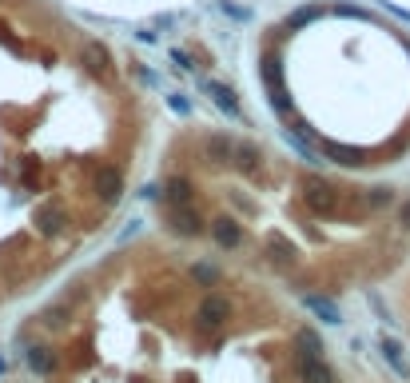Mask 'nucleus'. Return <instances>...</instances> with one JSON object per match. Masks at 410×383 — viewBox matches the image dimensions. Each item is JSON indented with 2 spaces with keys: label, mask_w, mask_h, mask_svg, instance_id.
Here are the masks:
<instances>
[{
  "label": "nucleus",
  "mask_w": 410,
  "mask_h": 383,
  "mask_svg": "<svg viewBox=\"0 0 410 383\" xmlns=\"http://www.w3.org/2000/svg\"><path fill=\"white\" fill-rule=\"evenodd\" d=\"M399 220H402V228H410V200H402V208H399Z\"/></svg>",
  "instance_id": "obj_23"
},
{
  "label": "nucleus",
  "mask_w": 410,
  "mask_h": 383,
  "mask_svg": "<svg viewBox=\"0 0 410 383\" xmlns=\"http://www.w3.org/2000/svg\"><path fill=\"white\" fill-rule=\"evenodd\" d=\"M207 96H211V100H215V104H220L223 112H227L231 120H239V116H243L239 100H235V92H231L227 84H220V80H207Z\"/></svg>",
  "instance_id": "obj_8"
},
{
  "label": "nucleus",
  "mask_w": 410,
  "mask_h": 383,
  "mask_svg": "<svg viewBox=\"0 0 410 383\" xmlns=\"http://www.w3.org/2000/svg\"><path fill=\"white\" fill-rule=\"evenodd\" d=\"M303 308H307V312H315L323 323H339V320H342V312H339L330 300H323V295H303Z\"/></svg>",
  "instance_id": "obj_12"
},
{
  "label": "nucleus",
  "mask_w": 410,
  "mask_h": 383,
  "mask_svg": "<svg viewBox=\"0 0 410 383\" xmlns=\"http://www.w3.org/2000/svg\"><path fill=\"white\" fill-rule=\"evenodd\" d=\"M267 256H271V263H275V260H279V263H291V248L279 240V236H271V240H267Z\"/></svg>",
  "instance_id": "obj_17"
},
{
  "label": "nucleus",
  "mask_w": 410,
  "mask_h": 383,
  "mask_svg": "<svg viewBox=\"0 0 410 383\" xmlns=\"http://www.w3.org/2000/svg\"><path fill=\"white\" fill-rule=\"evenodd\" d=\"M92 188H96V196H100L104 204H116L120 200V192H124V176H120V168H100L96 172V180H92Z\"/></svg>",
  "instance_id": "obj_5"
},
{
  "label": "nucleus",
  "mask_w": 410,
  "mask_h": 383,
  "mask_svg": "<svg viewBox=\"0 0 410 383\" xmlns=\"http://www.w3.org/2000/svg\"><path fill=\"white\" fill-rule=\"evenodd\" d=\"M28 363L36 375H52L56 372V355L48 352V347H28Z\"/></svg>",
  "instance_id": "obj_13"
},
{
  "label": "nucleus",
  "mask_w": 410,
  "mask_h": 383,
  "mask_svg": "<svg viewBox=\"0 0 410 383\" xmlns=\"http://www.w3.org/2000/svg\"><path fill=\"white\" fill-rule=\"evenodd\" d=\"M295 375H299V383H335V372L323 363V355H299Z\"/></svg>",
  "instance_id": "obj_4"
},
{
  "label": "nucleus",
  "mask_w": 410,
  "mask_h": 383,
  "mask_svg": "<svg viewBox=\"0 0 410 383\" xmlns=\"http://www.w3.org/2000/svg\"><path fill=\"white\" fill-rule=\"evenodd\" d=\"M367 204H370V208H382V204H390V188H374V192H367Z\"/></svg>",
  "instance_id": "obj_20"
},
{
  "label": "nucleus",
  "mask_w": 410,
  "mask_h": 383,
  "mask_svg": "<svg viewBox=\"0 0 410 383\" xmlns=\"http://www.w3.org/2000/svg\"><path fill=\"white\" fill-rule=\"evenodd\" d=\"M382 355H387V363H390V367H394L399 375H406V360H402V347H399L394 340L382 343Z\"/></svg>",
  "instance_id": "obj_14"
},
{
  "label": "nucleus",
  "mask_w": 410,
  "mask_h": 383,
  "mask_svg": "<svg viewBox=\"0 0 410 383\" xmlns=\"http://www.w3.org/2000/svg\"><path fill=\"white\" fill-rule=\"evenodd\" d=\"M323 152H327V156H335L339 164H362V152H359V148H339V144H327Z\"/></svg>",
  "instance_id": "obj_15"
},
{
  "label": "nucleus",
  "mask_w": 410,
  "mask_h": 383,
  "mask_svg": "<svg viewBox=\"0 0 410 383\" xmlns=\"http://www.w3.org/2000/svg\"><path fill=\"white\" fill-rule=\"evenodd\" d=\"M231 152H235V140H231V136H211V140L203 144V156H207L211 168H227Z\"/></svg>",
  "instance_id": "obj_7"
},
{
  "label": "nucleus",
  "mask_w": 410,
  "mask_h": 383,
  "mask_svg": "<svg viewBox=\"0 0 410 383\" xmlns=\"http://www.w3.org/2000/svg\"><path fill=\"white\" fill-rule=\"evenodd\" d=\"M171 228H176L180 236H200L203 220H200V212H195L191 204H176V212H171Z\"/></svg>",
  "instance_id": "obj_6"
},
{
  "label": "nucleus",
  "mask_w": 410,
  "mask_h": 383,
  "mask_svg": "<svg viewBox=\"0 0 410 383\" xmlns=\"http://www.w3.org/2000/svg\"><path fill=\"white\" fill-rule=\"evenodd\" d=\"M80 61L88 64V72H96V76H104L108 72V48H104L100 41H84V48H80Z\"/></svg>",
  "instance_id": "obj_10"
},
{
  "label": "nucleus",
  "mask_w": 410,
  "mask_h": 383,
  "mask_svg": "<svg viewBox=\"0 0 410 383\" xmlns=\"http://www.w3.org/2000/svg\"><path fill=\"white\" fill-rule=\"evenodd\" d=\"M299 355H323V343L315 332H299Z\"/></svg>",
  "instance_id": "obj_18"
},
{
  "label": "nucleus",
  "mask_w": 410,
  "mask_h": 383,
  "mask_svg": "<svg viewBox=\"0 0 410 383\" xmlns=\"http://www.w3.org/2000/svg\"><path fill=\"white\" fill-rule=\"evenodd\" d=\"M211 236H215L223 248H239V243H243V228L235 220H215V224H211Z\"/></svg>",
  "instance_id": "obj_11"
},
{
  "label": "nucleus",
  "mask_w": 410,
  "mask_h": 383,
  "mask_svg": "<svg viewBox=\"0 0 410 383\" xmlns=\"http://www.w3.org/2000/svg\"><path fill=\"white\" fill-rule=\"evenodd\" d=\"M168 196H171V204H191V184L183 180V176H176V180L168 184Z\"/></svg>",
  "instance_id": "obj_16"
},
{
  "label": "nucleus",
  "mask_w": 410,
  "mask_h": 383,
  "mask_svg": "<svg viewBox=\"0 0 410 383\" xmlns=\"http://www.w3.org/2000/svg\"><path fill=\"white\" fill-rule=\"evenodd\" d=\"M303 204H307L315 216H335V212H339V204H342V196H339L335 184L319 180V176H311V180L303 184Z\"/></svg>",
  "instance_id": "obj_1"
},
{
  "label": "nucleus",
  "mask_w": 410,
  "mask_h": 383,
  "mask_svg": "<svg viewBox=\"0 0 410 383\" xmlns=\"http://www.w3.org/2000/svg\"><path fill=\"white\" fill-rule=\"evenodd\" d=\"M171 61L180 64L183 72H191V68H195V64H191V56H188V52H180V48H171Z\"/></svg>",
  "instance_id": "obj_22"
},
{
  "label": "nucleus",
  "mask_w": 410,
  "mask_h": 383,
  "mask_svg": "<svg viewBox=\"0 0 410 383\" xmlns=\"http://www.w3.org/2000/svg\"><path fill=\"white\" fill-rule=\"evenodd\" d=\"M195 280H200V283H207V288H211V283L220 280V272H215V268H207V263H195Z\"/></svg>",
  "instance_id": "obj_19"
},
{
  "label": "nucleus",
  "mask_w": 410,
  "mask_h": 383,
  "mask_svg": "<svg viewBox=\"0 0 410 383\" xmlns=\"http://www.w3.org/2000/svg\"><path fill=\"white\" fill-rule=\"evenodd\" d=\"M315 16H319V9H299L295 16H291V28H299V24H311Z\"/></svg>",
  "instance_id": "obj_21"
},
{
  "label": "nucleus",
  "mask_w": 410,
  "mask_h": 383,
  "mask_svg": "<svg viewBox=\"0 0 410 383\" xmlns=\"http://www.w3.org/2000/svg\"><path fill=\"white\" fill-rule=\"evenodd\" d=\"M227 320H231V303L223 300V295H207V300L200 303V312H195L200 332H220Z\"/></svg>",
  "instance_id": "obj_2"
},
{
  "label": "nucleus",
  "mask_w": 410,
  "mask_h": 383,
  "mask_svg": "<svg viewBox=\"0 0 410 383\" xmlns=\"http://www.w3.org/2000/svg\"><path fill=\"white\" fill-rule=\"evenodd\" d=\"M32 224H36L41 236H60L68 228V212H64V204H44V208H36Z\"/></svg>",
  "instance_id": "obj_3"
},
{
  "label": "nucleus",
  "mask_w": 410,
  "mask_h": 383,
  "mask_svg": "<svg viewBox=\"0 0 410 383\" xmlns=\"http://www.w3.org/2000/svg\"><path fill=\"white\" fill-rule=\"evenodd\" d=\"M231 164L239 172H247V176H259L263 160H259V148L255 144H235V152H231Z\"/></svg>",
  "instance_id": "obj_9"
}]
</instances>
